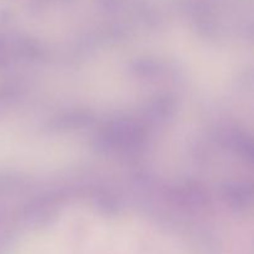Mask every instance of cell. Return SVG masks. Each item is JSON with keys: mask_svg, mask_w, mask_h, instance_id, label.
Segmentation results:
<instances>
[]
</instances>
